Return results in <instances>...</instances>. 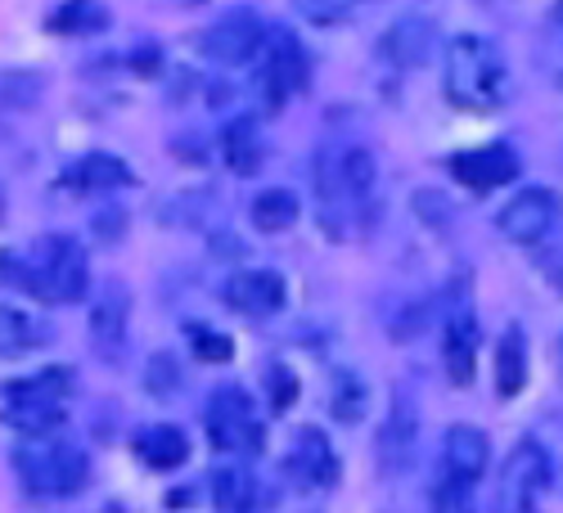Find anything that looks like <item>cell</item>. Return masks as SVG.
Segmentation results:
<instances>
[{
	"label": "cell",
	"mask_w": 563,
	"mask_h": 513,
	"mask_svg": "<svg viewBox=\"0 0 563 513\" xmlns=\"http://www.w3.org/2000/svg\"><path fill=\"white\" fill-rule=\"evenodd\" d=\"M0 275H5L10 285L27 289L36 302H51V306L81 302L90 289L86 248L68 235H41L23 257L5 253L0 257Z\"/></svg>",
	"instance_id": "cell-1"
},
{
	"label": "cell",
	"mask_w": 563,
	"mask_h": 513,
	"mask_svg": "<svg viewBox=\"0 0 563 513\" xmlns=\"http://www.w3.org/2000/svg\"><path fill=\"white\" fill-rule=\"evenodd\" d=\"M446 100L464 113H492L505 100V59L487 36L464 32L446 45V68H442Z\"/></svg>",
	"instance_id": "cell-2"
},
{
	"label": "cell",
	"mask_w": 563,
	"mask_h": 513,
	"mask_svg": "<svg viewBox=\"0 0 563 513\" xmlns=\"http://www.w3.org/2000/svg\"><path fill=\"white\" fill-rule=\"evenodd\" d=\"M14 473L32 495H51L68 500L90 482V459L73 442H51V437H32L27 446L14 450Z\"/></svg>",
	"instance_id": "cell-3"
},
{
	"label": "cell",
	"mask_w": 563,
	"mask_h": 513,
	"mask_svg": "<svg viewBox=\"0 0 563 513\" xmlns=\"http://www.w3.org/2000/svg\"><path fill=\"white\" fill-rule=\"evenodd\" d=\"M73 392V369H41L36 379H14L0 392V419L27 437H45L64 424V401Z\"/></svg>",
	"instance_id": "cell-4"
},
{
	"label": "cell",
	"mask_w": 563,
	"mask_h": 513,
	"mask_svg": "<svg viewBox=\"0 0 563 513\" xmlns=\"http://www.w3.org/2000/svg\"><path fill=\"white\" fill-rule=\"evenodd\" d=\"M374 154L361 149V145H347V140H334V145H320V158H316V194H320V208H330L334 216L361 208L369 194H374Z\"/></svg>",
	"instance_id": "cell-5"
},
{
	"label": "cell",
	"mask_w": 563,
	"mask_h": 513,
	"mask_svg": "<svg viewBox=\"0 0 563 513\" xmlns=\"http://www.w3.org/2000/svg\"><path fill=\"white\" fill-rule=\"evenodd\" d=\"M311 77V59L294 32H271L257 55V96L266 113H279Z\"/></svg>",
	"instance_id": "cell-6"
},
{
	"label": "cell",
	"mask_w": 563,
	"mask_h": 513,
	"mask_svg": "<svg viewBox=\"0 0 563 513\" xmlns=\"http://www.w3.org/2000/svg\"><path fill=\"white\" fill-rule=\"evenodd\" d=\"M550 491V455L541 442L523 437L509 450L500 491H496V513H537V504Z\"/></svg>",
	"instance_id": "cell-7"
},
{
	"label": "cell",
	"mask_w": 563,
	"mask_h": 513,
	"mask_svg": "<svg viewBox=\"0 0 563 513\" xmlns=\"http://www.w3.org/2000/svg\"><path fill=\"white\" fill-rule=\"evenodd\" d=\"M208 442L221 455H249L262 446V424L244 388H217L208 397Z\"/></svg>",
	"instance_id": "cell-8"
},
{
	"label": "cell",
	"mask_w": 563,
	"mask_h": 513,
	"mask_svg": "<svg viewBox=\"0 0 563 513\" xmlns=\"http://www.w3.org/2000/svg\"><path fill=\"white\" fill-rule=\"evenodd\" d=\"M266 36H271V27L262 23V14L234 10V14L217 19V23L199 36V51H203V59H212V64H221V68H244V64H253V59L262 55Z\"/></svg>",
	"instance_id": "cell-9"
},
{
	"label": "cell",
	"mask_w": 563,
	"mask_h": 513,
	"mask_svg": "<svg viewBox=\"0 0 563 513\" xmlns=\"http://www.w3.org/2000/svg\"><path fill=\"white\" fill-rule=\"evenodd\" d=\"M496 225H500V235L505 239H514V244H541L550 230L559 225V199H554V190H541V185H532V190H519L505 208H500V216H496Z\"/></svg>",
	"instance_id": "cell-10"
},
{
	"label": "cell",
	"mask_w": 563,
	"mask_h": 513,
	"mask_svg": "<svg viewBox=\"0 0 563 513\" xmlns=\"http://www.w3.org/2000/svg\"><path fill=\"white\" fill-rule=\"evenodd\" d=\"M221 298L230 311H240V315H253V320H266L275 311H285L289 302V285H285V275L279 270H240V275H230L225 285H221Z\"/></svg>",
	"instance_id": "cell-11"
},
{
	"label": "cell",
	"mask_w": 563,
	"mask_h": 513,
	"mask_svg": "<svg viewBox=\"0 0 563 513\" xmlns=\"http://www.w3.org/2000/svg\"><path fill=\"white\" fill-rule=\"evenodd\" d=\"M285 469H289V478L298 487L320 491V487H334L339 482V455H334L330 437H324L320 428H302L294 437V450L285 459Z\"/></svg>",
	"instance_id": "cell-12"
},
{
	"label": "cell",
	"mask_w": 563,
	"mask_h": 513,
	"mask_svg": "<svg viewBox=\"0 0 563 513\" xmlns=\"http://www.w3.org/2000/svg\"><path fill=\"white\" fill-rule=\"evenodd\" d=\"M126 324H131V293L126 285H113L100 293L96 311H90V343H96V352L104 360H122L126 352Z\"/></svg>",
	"instance_id": "cell-13"
},
{
	"label": "cell",
	"mask_w": 563,
	"mask_h": 513,
	"mask_svg": "<svg viewBox=\"0 0 563 513\" xmlns=\"http://www.w3.org/2000/svg\"><path fill=\"white\" fill-rule=\"evenodd\" d=\"M451 176L468 190H500L505 180L519 176V154L505 149V145H483V149H468L451 158Z\"/></svg>",
	"instance_id": "cell-14"
},
{
	"label": "cell",
	"mask_w": 563,
	"mask_h": 513,
	"mask_svg": "<svg viewBox=\"0 0 563 513\" xmlns=\"http://www.w3.org/2000/svg\"><path fill=\"white\" fill-rule=\"evenodd\" d=\"M487 459H492V442L483 428H468V424H451L442 437V469L446 478L460 482H478L487 473Z\"/></svg>",
	"instance_id": "cell-15"
},
{
	"label": "cell",
	"mask_w": 563,
	"mask_h": 513,
	"mask_svg": "<svg viewBox=\"0 0 563 513\" xmlns=\"http://www.w3.org/2000/svg\"><path fill=\"white\" fill-rule=\"evenodd\" d=\"M379 55L393 64V68H424L429 55H433V23L424 14H401L384 41H379Z\"/></svg>",
	"instance_id": "cell-16"
},
{
	"label": "cell",
	"mask_w": 563,
	"mask_h": 513,
	"mask_svg": "<svg viewBox=\"0 0 563 513\" xmlns=\"http://www.w3.org/2000/svg\"><path fill=\"white\" fill-rule=\"evenodd\" d=\"M474 365H478V324L468 311H455L442 334V369L455 388H468L474 383Z\"/></svg>",
	"instance_id": "cell-17"
},
{
	"label": "cell",
	"mask_w": 563,
	"mask_h": 513,
	"mask_svg": "<svg viewBox=\"0 0 563 513\" xmlns=\"http://www.w3.org/2000/svg\"><path fill=\"white\" fill-rule=\"evenodd\" d=\"M415 437H419L415 405H410V401H393V414H388V424H384V433H379V464H384V473L410 469Z\"/></svg>",
	"instance_id": "cell-18"
},
{
	"label": "cell",
	"mask_w": 563,
	"mask_h": 513,
	"mask_svg": "<svg viewBox=\"0 0 563 513\" xmlns=\"http://www.w3.org/2000/svg\"><path fill=\"white\" fill-rule=\"evenodd\" d=\"M221 163L234 171V176H257L262 163H266V145H262V131L253 118H234L225 131H221Z\"/></svg>",
	"instance_id": "cell-19"
},
{
	"label": "cell",
	"mask_w": 563,
	"mask_h": 513,
	"mask_svg": "<svg viewBox=\"0 0 563 513\" xmlns=\"http://www.w3.org/2000/svg\"><path fill=\"white\" fill-rule=\"evenodd\" d=\"M64 180L81 194H113L131 185V167L118 154H86L81 163H73V171Z\"/></svg>",
	"instance_id": "cell-20"
},
{
	"label": "cell",
	"mask_w": 563,
	"mask_h": 513,
	"mask_svg": "<svg viewBox=\"0 0 563 513\" xmlns=\"http://www.w3.org/2000/svg\"><path fill=\"white\" fill-rule=\"evenodd\" d=\"M135 455H140V464H145V469L167 473V469H180V464L190 459V437H185L180 428H172V424L140 428V433H135Z\"/></svg>",
	"instance_id": "cell-21"
},
{
	"label": "cell",
	"mask_w": 563,
	"mask_h": 513,
	"mask_svg": "<svg viewBox=\"0 0 563 513\" xmlns=\"http://www.w3.org/2000/svg\"><path fill=\"white\" fill-rule=\"evenodd\" d=\"M45 338H51V324L45 320H36L32 311H19V306H0V356L5 360L27 356Z\"/></svg>",
	"instance_id": "cell-22"
},
{
	"label": "cell",
	"mask_w": 563,
	"mask_h": 513,
	"mask_svg": "<svg viewBox=\"0 0 563 513\" xmlns=\"http://www.w3.org/2000/svg\"><path fill=\"white\" fill-rule=\"evenodd\" d=\"M528 383V338L519 324H509L500 347H496V392L509 401V397H519Z\"/></svg>",
	"instance_id": "cell-23"
},
{
	"label": "cell",
	"mask_w": 563,
	"mask_h": 513,
	"mask_svg": "<svg viewBox=\"0 0 563 513\" xmlns=\"http://www.w3.org/2000/svg\"><path fill=\"white\" fill-rule=\"evenodd\" d=\"M212 504H217V513H253V504H257L253 473L240 469V464H221V469H212Z\"/></svg>",
	"instance_id": "cell-24"
},
{
	"label": "cell",
	"mask_w": 563,
	"mask_h": 513,
	"mask_svg": "<svg viewBox=\"0 0 563 513\" xmlns=\"http://www.w3.org/2000/svg\"><path fill=\"white\" fill-rule=\"evenodd\" d=\"M113 19L100 0H64V5L51 14V32H59V36H96Z\"/></svg>",
	"instance_id": "cell-25"
},
{
	"label": "cell",
	"mask_w": 563,
	"mask_h": 513,
	"mask_svg": "<svg viewBox=\"0 0 563 513\" xmlns=\"http://www.w3.org/2000/svg\"><path fill=\"white\" fill-rule=\"evenodd\" d=\"M365 405H369L365 379L356 375V369H334V379H330V414L339 419V424H356V419H365Z\"/></svg>",
	"instance_id": "cell-26"
},
{
	"label": "cell",
	"mask_w": 563,
	"mask_h": 513,
	"mask_svg": "<svg viewBox=\"0 0 563 513\" xmlns=\"http://www.w3.org/2000/svg\"><path fill=\"white\" fill-rule=\"evenodd\" d=\"M253 225L262 230V235H285V230L298 221V199L289 190H262L249 208Z\"/></svg>",
	"instance_id": "cell-27"
},
{
	"label": "cell",
	"mask_w": 563,
	"mask_h": 513,
	"mask_svg": "<svg viewBox=\"0 0 563 513\" xmlns=\"http://www.w3.org/2000/svg\"><path fill=\"white\" fill-rule=\"evenodd\" d=\"M45 77L41 73H23V68H0V109L10 113H27L41 104Z\"/></svg>",
	"instance_id": "cell-28"
},
{
	"label": "cell",
	"mask_w": 563,
	"mask_h": 513,
	"mask_svg": "<svg viewBox=\"0 0 563 513\" xmlns=\"http://www.w3.org/2000/svg\"><path fill=\"white\" fill-rule=\"evenodd\" d=\"M356 5H361V0H294V10H298L307 23H316V27H334V23H343Z\"/></svg>",
	"instance_id": "cell-29"
},
{
	"label": "cell",
	"mask_w": 563,
	"mask_h": 513,
	"mask_svg": "<svg viewBox=\"0 0 563 513\" xmlns=\"http://www.w3.org/2000/svg\"><path fill=\"white\" fill-rule=\"evenodd\" d=\"M433 513H474V482L442 473V482L433 491Z\"/></svg>",
	"instance_id": "cell-30"
},
{
	"label": "cell",
	"mask_w": 563,
	"mask_h": 513,
	"mask_svg": "<svg viewBox=\"0 0 563 513\" xmlns=\"http://www.w3.org/2000/svg\"><path fill=\"white\" fill-rule=\"evenodd\" d=\"M266 388H271L275 414H285V410L298 401V375H294L289 365H271V369H266Z\"/></svg>",
	"instance_id": "cell-31"
},
{
	"label": "cell",
	"mask_w": 563,
	"mask_h": 513,
	"mask_svg": "<svg viewBox=\"0 0 563 513\" xmlns=\"http://www.w3.org/2000/svg\"><path fill=\"white\" fill-rule=\"evenodd\" d=\"M190 343H195V356H199V360H217V365H225V360L234 356V343H230L225 334H212V330H195Z\"/></svg>",
	"instance_id": "cell-32"
},
{
	"label": "cell",
	"mask_w": 563,
	"mask_h": 513,
	"mask_svg": "<svg viewBox=\"0 0 563 513\" xmlns=\"http://www.w3.org/2000/svg\"><path fill=\"white\" fill-rule=\"evenodd\" d=\"M145 379H150V392H154V397H172L176 383H180V365H176L172 356H154Z\"/></svg>",
	"instance_id": "cell-33"
},
{
	"label": "cell",
	"mask_w": 563,
	"mask_h": 513,
	"mask_svg": "<svg viewBox=\"0 0 563 513\" xmlns=\"http://www.w3.org/2000/svg\"><path fill=\"white\" fill-rule=\"evenodd\" d=\"M550 279H554V289H559V293H563V261H559V266H554V270H550Z\"/></svg>",
	"instance_id": "cell-34"
},
{
	"label": "cell",
	"mask_w": 563,
	"mask_h": 513,
	"mask_svg": "<svg viewBox=\"0 0 563 513\" xmlns=\"http://www.w3.org/2000/svg\"><path fill=\"white\" fill-rule=\"evenodd\" d=\"M109 513H122V509H109Z\"/></svg>",
	"instance_id": "cell-35"
}]
</instances>
